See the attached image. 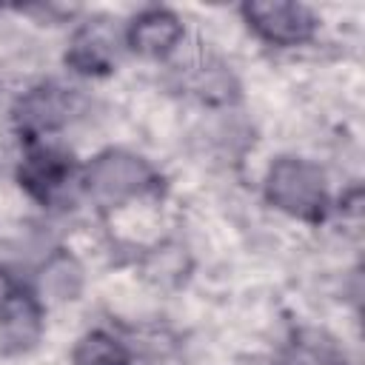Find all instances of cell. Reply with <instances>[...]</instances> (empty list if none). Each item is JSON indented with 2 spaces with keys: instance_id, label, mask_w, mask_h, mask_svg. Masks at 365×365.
<instances>
[{
  "instance_id": "cell-11",
  "label": "cell",
  "mask_w": 365,
  "mask_h": 365,
  "mask_svg": "<svg viewBox=\"0 0 365 365\" xmlns=\"http://www.w3.org/2000/svg\"><path fill=\"white\" fill-rule=\"evenodd\" d=\"M80 285H83V271L71 257H54L46 265L43 288L54 299H74L80 294Z\"/></svg>"
},
{
  "instance_id": "cell-5",
  "label": "cell",
  "mask_w": 365,
  "mask_h": 365,
  "mask_svg": "<svg viewBox=\"0 0 365 365\" xmlns=\"http://www.w3.org/2000/svg\"><path fill=\"white\" fill-rule=\"evenodd\" d=\"M0 322H3V339L11 342L14 348H29L40 328L37 305L6 271H0Z\"/></svg>"
},
{
  "instance_id": "cell-4",
  "label": "cell",
  "mask_w": 365,
  "mask_h": 365,
  "mask_svg": "<svg viewBox=\"0 0 365 365\" xmlns=\"http://www.w3.org/2000/svg\"><path fill=\"white\" fill-rule=\"evenodd\" d=\"M71 182V157L57 148H34L20 165V185L40 202L51 205Z\"/></svg>"
},
{
  "instance_id": "cell-6",
  "label": "cell",
  "mask_w": 365,
  "mask_h": 365,
  "mask_svg": "<svg viewBox=\"0 0 365 365\" xmlns=\"http://www.w3.org/2000/svg\"><path fill=\"white\" fill-rule=\"evenodd\" d=\"M117 37L108 26V20H94V23H86L68 51H66V63L83 74H106L114 63V54H117Z\"/></svg>"
},
{
  "instance_id": "cell-9",
  "label": "cell",
  "mask_w": 365,
  "mask_h": 365,
  "mask_svg": "<svg viewBox=\"0 0 365 365\" xmlns=\"http://www.w3.org/2000/svg\"><path fill=\"white\" fill-rule=\"evenodd\" d=\"M282 365H345V354L331 336L319 331H302L294 336Z\"/></svg>"
},
{
  "instance_id": "cell-8",
  "label": "cell",
  "mask_w": 365,
  "mask_h": 365,
  "mask_svg": "<svg viewBox=\"0 0 365 365\" xmlns=\"http://www.w3.org/2000/svg\"><path fill=\"white\" fill-rule=\"evenodd\" d=\"M68 111H71V94H66V88L40 86L23 97L17 117L29 134H40V131L63 125L68 120Z\"/></svg>"
},
{
  "instance_id": "cell-2",
  "label": "cell",
  "mask_w": 365,
  "mask_h": 365,
  "mask_svg": "<svg viewBox=\"0 0 365 365\" xmlns=\"http://www.w3.org/2000/svg\"><path fill=\"white\" fill-rule=\"evenodd\" d=\"M88 191L103 205H120L131 197H140L154 188L157 177L143 157L128 151H103L88 165Z\"/></svg>"
},
{
  "instance_id": "cell-7",
  "label": "cell",
  "mask_w": 365,
  "mask_h": 365,
  "mask_svg": "<svg viewBox=\"0 0 365 365\" xmlns=\"http://www.w3.org/2000/svg\"><path fill=\"white\" fill-rule=\"evenodd\" d=\"M180 37H182V23L177 20V14L165 9L143 11L128 29L131 48L145 57H165L180 43Z\"/></svg>"
},
{
  "instance_id": "cell-1",
  "label": "cell",
  "mask_w": 365,
  "mask_h": 365,
  "mask_svg": "<svg viewBox=\"0 0 365 365\" xmlns=\"http://www.w3.org/2000/svg\"><path fill=\"white\" fill-rule=\"evenodd\" d=\"M265 194L279 211L308 220V222L322 220L325 205H328L322 171L294 157H282L271 165L268 180H265Z\"/></svg>"
},
{
  "instance_id": "cell-3",
  "label": "cell",
  "mask_w": 365,
  "mask_h": 365,
  "mask_svg": "<svg viewBox=\"0 0 365 365\" xmlns=\"http://www.w3.org/2000/svg\"><path fill=\"white\" fill-rule=\"evenodd\" d=\"M245 20L259 31L265 40L279 43V46H297L308 40L317 29V17L308 6L302 3H288V0H257L242 6Z\"/></svg>"
},
{
  "instance_id": "cell-10",
  "label": "cell",
  "mask_w": 365,
  "mask_h": 365,
  "mask_svg": "<svg viewBox=\"0 0 365 365\" xmlns=\"http://www.w3.org/2000/svg\"><path fill=\"white\" fill-rule=\"evenodd\" d=\"M71 362L74 365H128V354L114 336L94 331L77 342Z\"/></svg>"
}]
</instances>
